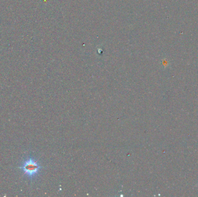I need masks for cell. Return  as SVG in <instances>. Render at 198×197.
Returning a JSON list of instances; mask_svg holds the SVG:
<instances>
[{
  "label": "cell",
  "instance_id": "1",
  "mask_svg": "<svg viewBox=\"0 0 198 197\" xmlns=\"http://www.w3.org/2000/svg\"><path fill=\"white\" fill-rule=\"evenodd\" d=\"M41 168L42 166L33 158H29L24 161L22 166L19 167L24 174L31 178L36 176L38 173Z\"/></svg>",
  "mask_w": 198,
  "mask_h": 197
}]
</instances>
